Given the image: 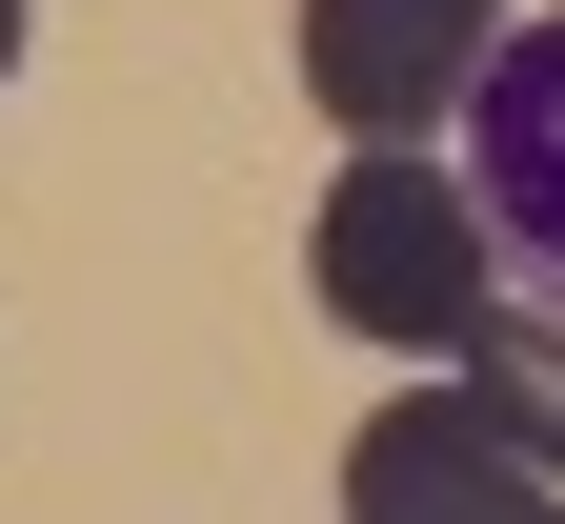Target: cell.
<instances>
[{"mask_svg":"<svg viewBox=\"0 0 565 524\" xmlns=\"http://www.w3.org/2000/svg\"><path fill=\"white\" fill-rule=\"evenodd\" d=\"M465 222H484V263H505V303H545L565 323V0H545V21H505V61H484V82H465Z\"/></svg>","mask_w":565,"mask_h":524,"instance_id":"cell-2","label":"cell"},{"mask_svg":"<svg viewBox=\"0 0 565 524\" xmlns=\"http://www.w3.org/2000/svg\"><path fill=\"white\" fill-rule=\"evenodd\" d=\"M445 384H465V404H484V424H505L525 464L565 484V323H545V303H505V323H484V343L445 363Z\"/></svg>","mask_w":565,"mask_h":524,"instance_id":"cell-5","label":"cell"},{"mask_svg":"<svg viewBox=\"0 0 565 524\" xmlns=\"http://www.w3.org/2000/svg\"><path fill=\"white\" fill-rule=\"evenodd\" d=\"M303 282L343 343H404V363H465L484 323H505V263H484V222L445 162H343L323 222H303Z\"/></svg>","mask_w":565,"mask_h":524,"instance_id":"cell-1","label":"cell"},{"mask_svg":"<svg viewBox=\"0 0 565 524\" xmlns=\"http://www.w3.org/2000/svg\"><path fill=\"white\" fill-rule=\"evenodd\" d=\"M0 82H21V0H0Z\"/></svg>","mask_w":565,"mask_h":524,"instance_id":"cell-6","label":"cell"},{"mask_svg":"<svg viewBox=\"0 0 565 524\" xmlns=\"http://www.w3.org/2000/svg\"><path fill=\"white\" fill-rule=\"evenodd\" d=\"M484 61H505V0H303V101L364 162H424Z\"/></svg>","mask_w":565,"mask_h":524,"instance_id":"cell-3","label":"cell"},{"mask_svg":"<svg viewBox=\"0 0 565 524\" xmlns=\"http://www.w3.org/2000/svg\"><path fill=\"white\" fill-rule=\"evenodd\" d=\"M343 524H565V484L465 384H404V404H364V443H343Z\"/></svg>","mask_w":565,"mask_h":524,"instance_id":"cell-4","label":"cell"}]
</instances>
